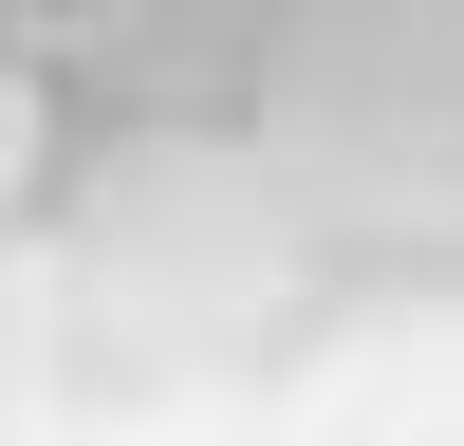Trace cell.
Segmentation results:
<instances>
[{"label":"cell","instance_id":"2","mask_svg":"<svg viewBox=\"0 0 464 446\" xmlns=\"http://www.w3.org/2000/svg\"><path fill=\"white\" fill-rule=\"evenodd\" d=\"M260 37H279V0H149L111 74L168 93V112H205V93H260Z\"/></svg>","mask_w":464,"mask_h":446},{"label":"cell","instance_id":"4","mask_svg":"<svg viewBox=\"0 0 464 446\" xmlns=\"http://www.w3.org/2000/svg\"><path fill=\"white\" fill-rule=\"evenodd\" d=\"M19 168H37V74L0 56V205H19Z\"/></svg>","mask_w":464,"mask_h":446},{"label":"cell","instance_id":"1","mask_svg":"<svg viewBox=\"0 0 464 446\" xmlns=\"http://www.w3.org/2000/svg\"><path fill=\"white\" fill-rule=\"evenodd\" d=\"M260 168L334 242H464V0H279Z\"/></svg>","mask_w":464,"mask_h":446},{"label":"cell","instance_id":"3","mask_svg":"<svg viewBox=\"0 0 464 446\" xmlns=\"http://www.w3.org/2000/svg\"><path fill=\"white\" fill-rule=\"evenodd\" d=\"M130 19H149V0H0V56H19V74H111Z\"/></svg>","mask_w":464,"mask_h":446}]
</instances>
